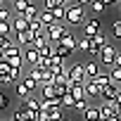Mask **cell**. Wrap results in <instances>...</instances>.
I'll return each instance as SVG.
<instances>
[{"label":"cell","mask_w":121,"mask_h":121,"mask_svg":"<svg viewBox=\"0 0 121 121\" xmlns=\"http://www.w3.org/2000/svg\"><path fill=\"white\" fill-rule=\"evenodd\" d=\"M83 22H86V7H83V5H78V3L67 5V17H64V24L81 26Z\"/></svg>","instance_id":"1"},{"label":"cell","mask_w":121,"mask_h":121,"mask_svg":"<svg viewBox=\"0 0 121 121\" xmlns=\"http://www.w3.org/2000/svg\"><path fill=\"white\" fill-rule=\"evenodd\" d=\"M5 59H7L12 67H19V69H22V67H24V48L17 45V40H14V43L5 50Z\"/></svg>","instance_id":"2"},{"label":"cell","mask_w":121,"mask_h":121,"mask_svg":"<svg viewBox=\"0 0 121 121\" xmlns=\"http://www.w3.org/2000/svg\"><path fill=\"white\" fill-rule=\"evenodd\" d=\"M69 31V26L64 24V22H55V24H50V26H45V33H48V40L55 45V43H59L62 40V36Z\"/></svg>","instance_id":"3"},{"label":"cell","mask_w":121,"mask_h":121,"mask_svg":"<svg viewBox=\"0 0 121 121\" xmlns=\"http://www.w3.org/2000/svg\"><path fill=\"white\" fill-rule=\"evenodd\" d=\"M116 52H119V50H116V48H114L112 43H107V45L102 48V52L97 55V62H100L102 67L112 69V67H114V59H116Z\"/></svg>","instance_id":"4"},{"label":"cell","mask_w":121,"mask_h":121,"mask_svg":"<svg viewBox=\"0 0 121 121\" xmlns=\"http://www.w3.org/2000/svg\"><path fill=\"white\" fill-rule=\"evenodd\" d=\"M97 107H100V116H102V119H109V116H119V114H121V104H119L116 100H104V102H100Z\"/></svg>","instance_id":"5"},{"label":"cell","mask_w":121,"mask_h":121,"mask_svg":"<svg viewBox=\"0 0 121 121\" xmlns=\"http://www.w3.org/2000/svg\"><path fill=\"white\" fill-rule=\"evenodd\" d=\"M102 22H100V17H86V22L81 24V29H83V36L86 38H93L95 33H100L102 31V26H100Z\"/></svg>","instance_id":"6"},{"label":"cell","mask_w":121,"mask_h":121,"mask_svg":"<svg viewBox=\"0 0 121 121\" xmlns=\"http://www.w3.org/2000/svg\"><path fill=\"white\" fill-rule=\"evenodd\" d=\"M109 43V36L104 33V31H100V33H95L93 38H90V55L93 57H97L100 52H102V48Z\"/></svg>","instance_id":"7"},{"label":"cell","mask_w":121,"mask_h":121,"mask_svg":"<svg viewBox=\"0 0 121 121\" xmlns=\"http://www.w3.org/2000/svg\"><path fill=\"white\" fill-rule=\"evenodd\" d=\"M69 81H74V83H86V81H88L86 69H83V62H78V64H71V67H69Z\"/></svg>","instance_id":"8"},{"label":"cell","mask_w":121,"mask_h":121,"mask_svg":"<svg viewBox=\"0 0 121 121\" xmlns=\"http://www.w3.org/2000/svg\"><path fill=\"white\" fill-rule=\"evenodd\" d=\"M24 64H26V67H40V52H38L33 45L24 48Z\"/></svg>","instance_id":"9"},{"label":"cell","mask_w":121,"mask_h":121,"mask_svg":"<svg viewBox=\"0 0 121 121\" xmlns=\"http://www.w3.org/2000/svg\"><path fill=\"white\" fill-rule=\"evenodd\" d=\"M119 93H121V86L112 81V83L102 86V93H100V100H102V102H104V100H114V97H116Z\"/></svg>","instance_id":"10"},{"label":"cell","mask_w":121,"mask_h":121,"mask_svg":"<svg viewBox=\"0 0 121 121\" xmlns=\"http://www.w3.org/2000/svg\"><path fill=\"white\" fill-rule=\"evenodd\" d=\"M10 24H12V36L14 33H22V31H29V19L24 14H14V19Z\"/></svg>","instance_id":"11"},{"label":"cell","mask_w":121,"mask_h":121,"mask_svg":"<svg viewBox=\"0 0 121 121\" xmlns=\"http://www.w3.org/2000/svg\"><path fill=\"white\" fill-rule=\"evenodd\" d=\"M83 88H86V95H88V100H95V97L100 100V93H102V88H100V86H97L93 78H88V81L83 83Z\"/></svg>","instance_id":"12"},{"label":"cell","mask_w":121,"mask_h":121,"mask_svg":"<svg viewBox=\"0 0 121 121\" xmlns=\"http://www.w3.org/2000/svg\"><path fill=\"white\" fill-rule=\"evenodd\" d=\"M83 69H86V76H88V78H95V76L100 74V62H97V57L83 62Z\"/></svg>","instance_id":"13"},{"label":"cell","mask_w":121,"mask_h":121,"mask_svg":"<svg viewBox=\"0 0 121 121\" xmlns=\"http://www.w3.org/2000/svg\"><path fill=\"white\" fill-rule=\"evenodd\" d=\"M33 36L36 33H31V31H22V33H14V40H17V45L29 48V45H33Z\"/></svg>","instance_id":"14"},{"label":"cell","mask_w":121,"mask_h":121,"mask_svg":"<svg viewBox=\"0 0 121 121\" xmlns=\"http://www.w3.org/2000/svg\"><path fill=\"white\" fill-rule=\"evenodd\" d=\"M59 43H62V45H67L71 52L78 48V38H76V33H71V31H67V33L62 36V40H59Z\"/></svg>","instance_id":"15"},{"label":"cell","mask_w":121,"mask_h":121,"mask_svg":"<svg viewBox=\"0 0 121 121\" xmlns=\"http://www.w3.org/2000/svg\"><path fill=\"white\" fill-rule=\"evenodd\" d=\"M22 107H26L29 112H40V97H36V95H29L26 100H22Z\"/></svg>","instance_id":"16"},{"label":"cell","mask_w":121,"mask_h":121,"mask_svg":"<svg viewBox=\"0 0 121 121\" xmlns=\"http://www.w3.org/2000/svg\"><path fill=\"white\" fill-rule=\"evenodd\" d=\"M107 3H104V0H93V3H90V12L95 14V17H100V14H104L107 12Z\"/></svg>","instance_id":"17"},{"label":"cell","mask_w":121,"mask_h":121,"mask_svg":"<svg viewBox=\"0 0 121 121\" xmlns=\"http://www.w3.org/2000/svg\"><path fill=\"white\" fill-rule=\"evenodd\" d=\"M14 93H17V97H19V100H26L29 95H33V93L26 88V83H24V81H17V83H14Z\"/></svg>","instance_id":"18"},{"label":"cell","mask_w":121,"mask_h":121,"mask_svg":"<svg viewBox=\"0 0 121 121\" xmlns=\"http://www.w3.org/2000/svg\"><path fill=\"white\" fill-rule=\"evenodd\" d=\"M83 119H86V121H97V119H102V116H100V107H97V104H90V107L83 112Z\"/></svg>","instance_id":"19"},{"label":"cell","mask_w":121,"mask_h":121,"mask_svg":"<svg viewBox=\"0 0 121 121\" xmlns=\"http://www.w3.org/2000/svg\"><path fill=\"white\" fill-rule=\"evenodd\" d=\"M22 81L26 83V88H29L31 93H36V90L40 88V83H38V81H36V78H33V76H31L29 71H24V76H22Z\"/></svg>","instance_id":"20"},{"label":"cell","mask_w":121,"mask_h":121,"mask_svg":"<svg viewBox=\"0 0 121 121\" xmlns=\"http://www.w3.org/2000/svg\"><path fill=\"white\" fill-rule=\"evenodd\" d=\"M55 97H57L55 83L52 86H40V100H55Z\"/></svg>","instance_id":"21"},{"label":"cell","mask_w":121,"mask_h":121,"mask_svg":"<svg viewBox=\"0 0 121 121\" xmlns=\"http://www.w3.org/2000/svg\"><path fill=\"white\" fill-rule=\"evenodd\" d=\"M69 93L74 95V100H86V97H88V95H86V88H83V83H74Z\"/></svg>","instance_id":"22"},{"label":"cell","mask_w":121,"mask_h":121,"mask_svg":"<svg viewBox=\"0 0 121 121\" xmlns=\"http://www.w3.org/2000/svg\"><path fill=\"white\" fill-rule=\"evenodd\" d=\"M50 12H52L55 22H64V17H67V5H57V7H52Z\"/></svg>","instance_id":"23"},{"label":"cell","mask_w":121,"mask_h":121,"mask_svg":"<svg viewBox=\"0 0 121 121\" xmlns=\"http://www.w3.org/2000/svg\"><path fill=\"white\" fill-rule=\"evenodd\" d=\"M55 55H59V57L67 62V59L71 57V50H69L67 45H62V43H55Z\"/></svg>","instance_id":"24"},{"label":"cell","mask_w":121,"mask_h":121,"mask_svg":"<svg viewBox=\"0 0 121 121\" xmlns=\"http://www.w3.org/2000/svg\"><path fill=\"white\" fill-rule=\"evenodd\" d=\"M48 119H50V121H59V119H64V107H50Z\"/></svg>","instance_id":"25"},{"label":"cell","mask_w":121,"mask_h":121,"mask_svg":"<svg viewBox=\"0 0 121 121\" xmlns=\"http://www.w3.org/2000/svg\"><path fill=\"white\" fill-rule=\"evenodd\" d=\"M38 14H40V10L36 7V3H31L26 10H24V17L29 19V22H33V19H38Z\"/></svg>","instance_id":"26"},{"label":"cell","mask_w":121,"mask_h":121,"mask_svg":"<svg viewBox=\"0 0 121 121\" xmlns=\"http://www.w3.org/2000/svg\"><path fill=\"white\" fill-rule=\"evenodd\" d=\"M31 3H36V0H17V3L12 5V10H14V14H24V10L31 5Z\"/></svg>","instance_id":"27"},{"label":"cell","mask_w":121,"mask_h":121,"mask_svg":"<svg viewBox=\"0 0 121 121\" xmlns=\"http://www.w3.org/2000/svg\"><path fill=\"white\" fill-rule=\"evenodd\" d=\"M12 19H14V10H12L10 5L0 7V22H12Z\"/></svg>","instance_id":"28"},{"label":"cell","mask_w":121,"mask_h":121,"mask_svg":"<svg viewBox=\"0 0 121 121\" xmlns=\"http://www.w3.org/2000/svg\"><path fill=\"white\" fill-rule=\"evenodd\" d=\"M93 81H95V83H97V86L102 88V86H107V83H112V76H109V71H100V74H97V76H95Z\"/></svg>","instance_id":"29"},{"label":"cell","mask_w":121,"mask_h":121,"mask_svg":"<svg viewBox=\"0 0 121 121\" xmlns=\"http://www.w3.org/2000/svg\"><path fill=\"white\" fill-rule=\"evenodd\" d=\"M59 100H62L59 104H62L64 109H74V102H76V100H74V95H71V93H64V95L59 97Z\"/></svg>","instance_id":"30"},{"label":"cell","mask_w":121,"mask_h":121,"mask_svg":"<svg viewBox=\"0 0 121 121\" xmlns=\"http://www.w3.org/2000/svg\"><path fill=\"white\" fill-rule=\"evenodd\" d=\"M38 19L45 24V26H50V24H55V17H52V12L50 10H40V14H38Z\"/></svg>","instance_id":"31"},{"label":"cell","mask_w":121,"mask_h":121,"mask_svg":"<svg viewBox=\"0 0 121 121\" xmlns=\"http://www.w3.org/2000/svg\"><path fill=\"white\" fill-rule=\"evenodd\" d=\"M29 31L31 33H40V31H45V24L40 19H33V22H29Z\"/></svg>","instance_id":"32"},{"label":"cell","mask_w":121,"mask_h":121,"mask_svg":"<svg viewBox=\"0 0 121 121\" xmlns=\"http://www.w3.org/2000/svg\"><path fill=\"white\" fill-rule=\"evenodd\" d=\"M88 107H90V100H88V97H86V100H76V102H74V112H78V114H83Z\"/></svg>","instance_id":"33"},{"label":"cell","mask_w":121,"mask_h":121,"mask_svg":"<svg viewBox=\"0 0 121 121\" xmlns=\"http://www.w3.org/2000/svg\"><path fill=\"white\" fill-rule=\"evenodd\" d=\"M109 33H112L114 40H121V19H116V22L112 24V31H109Z\"/></svg>","instance_id":"34"},{"label":"cell","mask_w":121,"mask_h":121,"mask_svg":"<svg viewBox=\"0 0 121 121\" xmlns=\"http://www.w3.org/2000/svg\"><path fill=\"white\" fill-rule=\"evenodd\" d=\"M10 95L5 93V90H0V112H5V109H10Z\"/></svg>","instance_id":"35"},{"label":"cell","mask_w":121,"mask_h":121,"mask_svg":"<svg viewBox=\"0 0 121 121\" xmlns=\"http://www.w3.org/2000/svg\"><path fill=\"white\" fill-rule=\"evenodd\" d=\"M76 50H81V52H90V38L81 36V38H78V48H76Z\"/></svg>","instance_id":"36"},{"label":"cell","mask_w":121,"mask_h":121,"mask_svg":"<svg viewBox=\"0 0 121 121\" xmlns=\"http://www.w3.org/2000/svg\"><path fill=\"white\" fill-rule=\"evenodd\" d=\"M26 116H29V109L26 107H19V109H14V121H26Z\"/></svg>","instance_id":"37"},{"label":"cell","mask_w":121,"mask_h":121,"mask_svg":"<svg viewBox=\"0 0 121 121\" xmlns=\"http://www.w3.org/2000/svg\"><path fill=\"white\" fill-rule=\"evenodd\" d=\"M38 52H40V57H50V55L55 52V45H52V43H45L43 48H38Z\"/></svg>","instance_id":"38"},{"label":"cell","mask_w":121,"mask_h":121,"mask_svg":"<svg viewBox=\"0 0 121 121\" xmlns=\"http://www.w3.org/2000/svg\"><path fill=\"white\" fill-rule=\"evenodd\" d=\"M109 76H112V81H114V83H119V86H121V67H112V69H109Z\"/></svg>","instance_id":"39"},{"label":"cell","mask_w":121,"mask_h":121,"mask_svg":"<svg viewBox=\"0 0 121 121\" xmlns=\"http://www.w3.org/2000/svg\"><path fill=\"white\" fill-rule=\"evenodd\" d=\"M14 43V36H0V50H7Z\"/></svg>","instance_id":"40"},{"label":"cell","mask_w":121,"mask_h":121,"mask_svg":"<svg viewBox=\"0 0 121 121\" xmlns=\"http://www.w3.org/2000/svg\"><path fill=\"white\" fill-rule=\"evenodd\" d=\"M0 36H12V24L10 22H0Z\"/></svg>","instance_id":"41"},{"label":"cell","mask_w":121,"mask_h":121,"mask_svg":"<svg viewBox=\"0 0 121 121\" xmlns=\"http://www.w3.org/2000/svg\"><path fill=\"white\" fill-rule=\"evenodd\" d=\"M57 5H64V0H43V10H52Z\"/></svg>","instance_id":"42"},{"label":"cell","mask_w":121,"mask_h":121,"mask_svg":"<svg viewBox=\"0 0 121 121\" xmlns=\"http://www.w3.org/2000/svg\"><path fill=\"white\" fill-rule=\"evenodd\" d=\"M0 86H3V88H7V86H14L12 76H10V74H0Z\"/></svg>","instance_id":"43"},{"label":"cell","mask_w":121,"mask_h":121,"mask_svg":"<svg viewBox=\"0 0 121 121\" xmlns=\"http://www.w3.org/2000/svg\"><path fill=\"white\" fill-rule=\"evenodd\" d=\"M76 3H78V5H83V7H86V5H90V3H93V0H76Z\"/></svg>","instance_id":"44"},{"label":"cell","mask_w":121,"mask_h":121,"mask_svg":"<svg viewBox=\"0 0 121 121\" xmlns=\"http://www.w3.org/2000/svg\"><path fill=\"white\" fill-rule=\"evenodd\" d=\"M104 3L107 5H114V3H121V0H104Z\"/></svg>","instance_id":"45"},{"label":"cell","mask_w":121,"mask_h":121,"mask_svg":"<svg viewBox=\"0 0 121 121\" xmlns=\"http://www.w3.org/2000/svg\"><path fill=\"white\" fill-rule=\"evenodd\" d=\"M114 100H116V102H119V104H121V93H119V95H116V97H114Z\"/></svg>","instance_id":"46"},{"label":"cell","mask_w":121,"mask_h":121,"mask_svg":"<svg viewBox=\"0 0 121 121\" xmlns=\"http://www.w3.org/2000/svg\"><path fill=\"white\" fill-rule=\"evenodd\" d=\"M71 3H76V0H64V5H71Z\"/></svg>","instance_id":"47"},{"label":"cell","mask_w":121,"mask_h":121,"mask_svg":"<svg viewBox=\"0 0 121 121\" xmlns=\"http://www.w3.org/2000/svg\"><path fill=\"white\" fill-rule=\"evenodd\" d=\"M7 3H10V7H12V5H14V3H17V0H7Z\"/></svg>","instance_id":"48"},{"label":"cell","mask_w":121,"mask_h":121,"mask_svg":"<svg viewBox=\"0 0 121 121\" xmlns=\"http://www.w3.org/2000/svg\"><path fill=\"white\" fill-rule=\"evenodd\" d=\"M59 121H69V119H67V116H64V119H59Z\"/></svg>","instance_id":"49"},{"label":"cell","mask_w":121,"mask_h":121,"mask_svg":"<svg viewBox=\"0 0 121 121\" xmlns=\"http://www.w3.org/2000/svg\"><path fill=\"white\" fill-rule=\"evenodd\" d=\"M36 3H38V0H36ZM40 3H43V0H40Z\"/></svg>","instance_id":"50"},{"label":"cell","mask_w":121,"mask_h":121,"mask_svg":"<svg viewBox=\"0 0 121 121\" xmlns=\"http://www.w3.org/2000/svg\"><path fill=\"white\" fill-rule=\"evenodd\" d=\"M12 121H14V119H12Z\"/></svg>","instance_id":"51"}]
</instances>
